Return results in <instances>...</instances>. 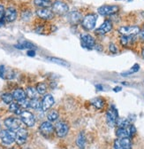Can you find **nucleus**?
<instances>
[{
  "label": "nucleus",
  "instance_id": "1",
  "mask_svg": "<svg viewBox=\"0 0 144 149\" xmlns=\"http://www.w3.org/2000/svg\"><path fill=\"white\" fill-rule=\"evenodd\" d=\"M96 21H97V15L95 13H89L82 18L81 24L85 30L90 31L95 29Z\"/></svg>",
  "mask_w": 144,
  "mask_h": 149
},
{
  "label": "nucleus",
  "instance_id": "2",
  "mask_svg": "<svg viewBox=\"0 0 144 149\" xmlns=\"http://www.w3.org/2000/svg\"><path fill=\"white\" fill-rule=\"evenodd\" d=\"M50 9L54 13V14H58V15H65L69 13L68 5L61 1V0H56V1L52 2Z\"/></svg>",
  "mask_w": 144,
  "mask_h": 149
},
{
  "label": "nucleus",
  "instance_id": "3",
  "mask_svg": "<svg viewBox=\"0 0 144 149\" xmlns=\"http://www.w3.org/2000/svg\"><path fill=\"white\" fill-rule=\"evenodd\" d=\"M54 129H55V133L58 138L61 139L67 135L69 132V125L65 121H59L58 123H56Z\"/></svg>",
  "mask_w": 144,
  "mask_h": 149
},
{
  "label": "nucleus",
  "instance_id": "4",
  "mask_svg": "<svg viewBox=\"0 0 144 149\" xmlns=\"http://www.w3.org/2000/svg\"><path fill=\"white\" fill-rule=\"evenodd\" d=\"M119 118L118 110L114 106H112L106 112V122L110 127H114L116 125L117 119Z\"/></svg>",
  "mask_w": 144,
  "mask_h": 149
},
{
  "label": "nucleus",
  "instance_id": "5",
  "mask_svg": "<svg viewBox=\"0 0 144 149\" xmlns=\"http://www.w3.org/2000/svg\"><path fill=\"white\" fill-rule=\"evenodd\" d=\"M39 130H40L41 134L45 138H50L54 134V132H55V129H54L53 124L49 121L43 122L40 125Z\"/></svg>",
  "mask_w": 144,
  "mask_h": 149
},
{
  "label": "nucleus",
  "instance_id": "6",
  "mask_svg": "<svg viewBox=\"0 0 144 149\" xmlns=\"http://www.w3.org/2000/svg\"><path fill=\"white\" fill-rule=\"evenodd\" d=\"M0 139H1L3 144L5 145H12L15 142V133L10 130H0Z\"/></svg>",
  "mask_w": 144,
  "mask_h": 149
},
{
  "label": "nucleus",
  "instance_id": "7",
  "mask_svg": "<svg viewBox=\"0 0 144 149\" xmlns=\"http://www.w3.org/2000/svg\"><path fill=\"white\" fill-rule=\"evenodd\" d=\"M119 11V6H110V5H104L100 6L97 9V12L102 16H110L117 13Z\"/></svg>",
  "mask_w": 144,
  "mask_h": 149
},
{
  "label": "nucleus",
  "instance_id": "8",
  "mask_svg": "<svg viewBox=\"0 0 144 149\" xmlns=\"http://www.w3.org/2000/svg\"><path fill=\"white\" fill-rule=\"evenodd\" d=\"M21 121L28 127H33L35 124V117L29 111L24 110L20 115Z\"/></svg>",
  "mask_w": 144,
  "mask_h": 149
},
{
  "label": "nucleus",
  "instance_id": "9",
  "mask_svg": "<svg viewBox=\"0 0 144 149\" xmlns=\"http://www.w3.org/2000/svg\"><path fill=\"white\" fill-rule=\"evenodd\" d=\"M141 31L138 26H122L119 27L118 32L121 36H136Z\"/></svg>",
  "mask_w": 144,
  "mask_h": 149
},
{
  "label": "nucleus",
  "instance_id": "10",
  "mask_svg": "<svg viewBox=\"0 0 144 149\" xmlns=\"http://www.w3.org/2000/svg\"><path fill=\"white\" fill-rule=\"evenodd\" d=\"M81 45L82 47L91 50L94 49L95 45H96V40L94 37L89 35V34H83L81 36Z\"/></svg>",
  "mask_w": 144,
  "mask_h": 149
},
{
  "label": "nucleus",
  "instance_id": "11",
  "mask_svg": "<svg viewBox=\"0 0 144 149\" xmlns=\"http://www.w3.org/2000/svg\"><path fill=\"white\" fill-rule=\"evenodd\" d=\"M28 132L26 129L24 128L18 129L15 133V141L17 145H19V146L24 145L28 140Z\"/></svg>",
  "mask_w": 144,
  "mask_h": 149
},
{
  "label": "nucleus",
  "instance_id": "12",
  "mask_svg": "<svg viewBox=\"0 0 144 149\" xmlns=\"http://www.w3.org/2000/svg\"><path fill=\"white\" fill-rule=\"evenodd\" d=\"M4 123H5V126L8 130L14 132V130H17L18 129L21 128V119L16 118V117H8L5 120Z\"/></svg>",
  "mask_w": 144,
  "mask_h": 149
},
{
  "label": "nucleus",
  "instance_id": "13",
  "mask_svg": "<svg viewBox=\"0 0 144 149\" xmlns=\"http://www.w3.org/2000/svg\"><path fill=\"white\" fill-rule=\"evenodd\" d=\"M35 13H37L38 18H40L41 20L43 21L52 20L54 18V15H55L50 8H38L37 12H35Z\"/></svg>",
  "mask_w": 144,
  "mask_h": 149
},
{
  "label": "nucleus",
  "instance_id": "14",
  "mask_svg": "<svg viewBox=\"0 0 144 149\" xmlns=\"http://www.w3.org/2000/svg\"><path fill=\"white\" fill-rule=\"evenodd\" d=\"M115 149H132V141L130 138L116 139L114 141Z\"/></svg>",
  "mask_w": 144,
  "mask_h": 149
},
{
  "label": "nucleus",
  "instance_id": "15",
  "mask_svg": "<svg viewBox=\"0 0 144 149\" xmlns=\"http://www.w3.org/2000/svg\"><path fill=\"white\" fill-rule=\"evenodd\" d=\"M67 20L72 25H77L81 22L82 15L78 11H72L67 13Z\"/></svg>",
  "mask_w": 144,
  "mask_h": 149
},
{
  "label": "nucleus",
  "instance_id": "16",
  "mask_svg": "<svg viewBox=\"0 0 144 149\" xmlns=\"http://www.w3.org/2000/svg\"><path fill=\"white\" fill-rule=\"evenodd\" d=\"M112 29V22L110 20H106L97 29H96L95 33L96 35L102 36V35H105L107 33H109Z\"/></svg>",
  "mask_w": 144,
  "mask_h": 149
},
{
  "label": "nucleus",
  "instance_id": "17",
  "mask_svg": "<svg viewBox=\"0 0 144 149\" xmlns=\"http://www.w3.org/2000/svg\"><path fill=\"white\" fill-rule=\"evenodd\" d=\"M55 103V100H54L53 96L51 94H46L44 95L43 100H42V110L43 112L48 111Z\"/></svg>",
  "mask_w": 144,
  "mask_h": 149
},
{
  "label": "nucleus",
  "instance_id": "18",
  "mask_svg": "<svg viewBox=\"0 0 144 149\" xmlns=\"http://www.w3.org/2000/svg\"><path fill=\"white\" fill-rule=\"evenodd\" d=\"M17 10L14 7H8L5 10V14L4 17L6 19V21L8 22H12L17 19Z\"/></svg>",
  "mask_w": 144,
  "mask_h": 149
},
{
  "label": "nucleus",
  "instance_id": "19",
  "mask_svg": "<svg viewBox=\"0 0 144 149\" xmlns=\"http://www.w3.org/2000/svg\"><path fill=\"white\" fill-rule=\"evenodd\" d=\"M12 97L13 99L18 102V101H21L24 99L27 98V95H26V91H24L22 88H17L15 89L13 91H12Z\"/></svg>",
  "mask_w": 144,
  "mask_h": 149
},
{
  "label": "nucleus",
  "instance_id": "20",
  "mask_svg": "<svg viewBox=\"0 0 144 149\" xmlns=\"http://www.w3.org/2000/svg\"><path fill=\"white\" fill-rule=\"evenodd\" d=\"M90 103L96 109H103L105 105V100L101 97H97V98H94L93 100H91Z\"/></svg>",
  "mask_w": 144,
  "mask_h": 149
},
{
  "label": "nucleus",
  "instance_id": "21",
  "mask_svg": "<svg viewBox=\"0 0 144 149\" xmlns=\"http://www.w3.org/2000/svg\"><path fill=\"white\" fill-rule=\"evenodd\" d=\"M134 42V36H121L120 44L124 47L130 46Z\"/></svg>",
  "mask_w": 144,
  "mask_h": 149
},
{
  "label": "nucleus",
  "instance_id": "22",
  "mask_svg": "<svg viewBox=\"0 0 144 149\" xmlns=\"http://www.w3.org/2000/svg\"><path fill=\"white\" fill-rule=\"evenodd\" d=\"M26 95H27V98H28L29 100H34V99H38L39 94L37 89L30 86L26 89Z\"/></svg>",
  "mask_w": 144,
  "mask_h": 149
},
{
  "label": "nucleus",
  "instance_id": "23",
  "mask_svg": "<svg viewBox=\"0 0 144 149\" xmlns=\"http://www.w3.org/2000/svg\"><path fill=\"white\" fill-rule=\"evenodd\" d=\"M34 4L38 8H50L51 6V0H34Z\"/></svg>",
  "mask_w": 144,
  "mask_h": 149
},
{
  "label": "nucleus",
  "instance_id": "24",
  "mask_svg": "<svg viewBox=\"0 0 144 149\" xmlns=\"http://www.w3.org/2000/svg\"><path fill=\"white\" fill-rule=\"evenodd\" d=\"M15 48L17 49H20V50H25V49H28V50H31V49H34L35 46L34 44L28 42V41H23V42H21L20 44L18 45H14Z\"/></svg>",
  "mask_w": 144,
  "mask_h": 149
},
{
  "label": "nucleus",
  "instance_id": "25",
  "mask_svg": "<svg viewBox=\"0 0 144 149\" xmlns=\"http://www.w3.org/2000/svg\"><path fill=\"white\" fill-rule=\"evenodd\" d=\"M9 111L12 112V113H14L16 115H19L20 116L23 110L21 107V106L18 104V102H12L9 105Z\"/></svg>",
  "mask_w": 144,
  "mask_h": 149
},
{
  "label": "nucleus",
  "instance_id": "26",
  "mask_svg": "<svg viewBox=\"0 0 144 149\" xmlns=\"http://www.w3.org/2000/svg\"><path fill=\"white\" fill-rule=\"evenodd\" d=\"M116 136L118 139H125V138H130L128 130L125 128H118L116 130Z\"/></svg>",
  "mask_w": 144,
  "mask_h": 149
},
{
  "label": "nucleus",
  "instance_id": "27",
  "mask_svg": "<svg viewBox=\"0 0 144 149\" xmlns=\"http://www.w3.org/2000/svg\"><path fill=\"white\" fill-rule=\"evenodd\" d=\"M86 136H85V133L83 132H81L77 137V139H76V145L80 147V148H84L85 146H86Z\"/></svg>",
  "mask_w": 144,
  "mask_h": 149
},
{
  "label": "nucleus",
  "instance_id": "28",
  "mask_svg": "<svg viewBox=\"0 0 144 149\" xmlns=\"http://www.w3.org/2000/svg\"><path fill=\"white\" fill-rule=\"evenodd\" d=\"M29 107L37 111L42 110V101H40L38 99L29 100Z\"/></svg>",
  "mask_w": 144,
  "mask_h": 149
},
{
  "label": "nucleus",
  "instance_id": "29",
  "mask_svg": "<svg viewBox=\"0 0 144 149\" xmlns=\"http://www.w3.org/2000/svg\"><path fill=\"white\" fill-rule=\"evenodd\" d=\"M130 122L128 119L127 118H120L119 117L117 119V122H116V125L118 126V128H125L127 129L130 125Z\"/></svg>",
  "mask_w": 144,
  "mask_h": 149
},
{
  "label": "nucleus",
  "instance_id": "30",
  "mask_svg": "<svg viewBox=\"0 0 144 149\" xmlns=\"http://www.w3.org/2000/svg\"><path fill=\"white\" fill-rule=\"evenodd\" d=\"M50 61L53 62V63H56L59 66H62V67H65V68H68L70 65L68 62H66L65 61L62 60V59H59V58H57V57H48L47 58Z\"/></svg>",
  "mask_w": 144,
  "mask_h": 149
},
{
  "label": "nucleus",
  "instance_id": "31",
  "mask_svg": "<svg viewBox=\"0 0 144 149\" xmlns=\"http://www.w3.org/2000/svg\"><path fill=\"white\" fill-rule=\"evenodd\" d=\"M59 117V112L57 110H51V111L49 112L48 115H47V119L50 123L58 121Z\"/></svg>",
  "mask_w": 144,
  "mask_h": 149
},
{
  "label": "nucleus",
  "instance_id": "32",
  "mask_svg": "<svg viewBox=\"0 0 144 149\" xmlns=\"http://www.w3.org/2000/svg\"><path fill=\"white\" fill-rule=\"evenodd\" d=\"M35 89H37L39 95H44L48 90V86L45 83H38Z\"/></svg>",
  "mask_w": 144,
  "mask_h": 149
},
{
  "label": "nucleus",
  "instance_id": "33",
  "mask_svg": "<svg viewBox=\"0 0 144 149\" xmlns=\"http://www.w3.org/2000/svg\"><path fill=\"white\" fill-rule=\"evenodd\" d=\"M1 100H3L4 103L7 104V105H10L12 102H13V97H12V93H9V92H6V93H3L1 95Z\"/></svg>",
  "mask_w": 144,
  "mask_h": 149
},
{
  "label": "nucleus",
  "instance_id": "34",
  "mask_svg": "<svg viewBox=\"0 0 144 149\" xmlns=\"http://www.w3.org/2000/svg\"><path fill=\"white\" fill-rule=\"evenodd\" d=\"M139 69H140V66H139V64H134L128 71H127V72H125V73H122V76H129V74H134V73H136L137 71H139Z\"/></svg>",
  "mask_w": 144,
  "mask_h": 149
},
{
  "label": "nucleus",
  "instance_id": "35",
  "mask_svg": "<svg viewBox=\"0 0 144 149\" xmlns=\"http://www.w3.org/2000/svg\"><path fill=\"white\" fill-rule=\"evenodd\" d=\"M18 104L21 106V108L23 109H26V108H28L29 107V100L28 99H24L21 101H18Z\"/></svg>",
  "mask_w": 144,
  "mask_h": 149
},
{
  "label": "nucleus",
  "instance_id": "36",
  "mask_svg": "<svg viewBox=\"0 0 144 149\" xmlns=\"http://www.w3.org/2000/svg\"><path fill=\"white\" fill-rule=\"evenodd\" d=\"M127 130L129 132V137H130V139H132L134 136V134L136 133V128L134 127V124H130L129 127L127 128Z\"/></svg>",
  "mask_w": 144,
  "mask_h": 149
},
{
  "label": "nucleus",
  "instance_id": "37",
  "mask_svg": "<svg viewBox=\"0 0 144 149\" xmlns=\"http://www.w3.org/2000/svg\"><path fill=\"white\" fill-rule=\"evenodd\" d=\"M31 12L30 11H24L22 12V14H21V18L23 19V20L25 21H28L29 20V19L31 18Z\"/></svg>",
  "mask_w": 144,
  "mask_h": 149
},
{
  "label": "nucleus",
  "instance_id": "38",
  "mask_svg": "<svg viewBox=\"0 0 144 149\" xmlns=\"http://www.w3.org/2000/svg\"><path fill=\"white\" fill-rule=\"evenodd\" d=\"M109 51H110L112 53L116 54V53L118 52V48H117V46H116L114 44L111 43V44L109 45Z\"/></svg>",
  "mask_w": 144,
  "mask_h": 149
},
{
  "label": "nucleus",
  "instance_id": "39",
  "mask_svg": "<svg viewBox=\"0 0 144 149\" xmlns=\"http://www.w3.org/2000/svg\"><path fill=\"white\" fill-rule=\"evenodd\" d=\"M6 68L5 66H0V77L2 78H6Z\"/></svg>",
  "mask_w": 144,
  "mask_h": 149
},
{
  "label": "nucleus",
  "instance_id": "40",
  "mask_svg": "<svg viewBox=\"0 0 144 149\" xmlns=\"http://www.w3.org/2000/svg\"><path fill=\"white\" fill-rule=\"evenodd\" d=\"M5 7L3 5H0V19H2L4 17V14H5Z\"/></svg>",
  "mask_w": 144,
  "mask_h": 149
},
{
  "label": "nucleus",
  "instance_id": "41",
  "mask_svg": "<svg viewBox=\"0 0 144 149\" xmlns=\"http://www.w3.org/2000/svg\"><path fill=\"white\" fill-rule=\"evenodd\" d=\"M27 54H28V56H29V57H34V56H35V51L33 50V49L28 50Z\"/></svg>",
  "mask_w": 144,
  "mask_h": 149
},
{
  "label": "nucleus",
  "instance_id": "42",
  "mask_svg": "<svg viewBox=\"0 0 144 149\" xmlns=\"http://www.w3.org/2000/svg\"><path fill=\"white\" fill-rule=\"evenodd\" d=\"M139 36H140V38L141 39V40H143L144 41V29L143 30H141L140 32H139Z\"/></svg>",
  "mask_w": 144,
  "mask_h": 149
},
{
  "label": "nucleus",
  "instance_id": "43",
  "mask_svg": "<svg viewBox=\"0 0 144 149\" xmlns=\"http://www.w3.org/2000/svg\"><path fill=\"white\" fill-rule=\"evenodd\" d=\"M6 19H5V17H3L2 19H0V27H3L5 24H6Z\"/></svg>",
  "mask_w": 144,
  "mask_h": 149
},
{
  "label": "nucleus",
  "instance_id": "44",
  "mask_svg": "<svg viewBox=\"0 0 144 149\" xmlns=\"http://www.w3.org/2000/svg\"><path fill=\"white\" fill-rule=\"evenodd\" d=\"M96 50H97V51H99V52H102V46L101 45H96H96H95V47H94Z\"/></svg>",
  "mask_w": 144,
  "mask_h": 149
},
{
  "label": "nucleus",
  "instance_id": "45",
  "mask_svg": "<svg viewBox=\"0 0 144 149\" xmlns=\"http://www.w3.org/2000/svg\"><path fill=\"white\" fill-rule=\"evenodd\" d=\"M96 88L98 91H102V90H103V86H102L101 84H96Z\"/></svg>",
  "mask_w": 144,
  "mask_h": 149
},
{
  "label": "nucleus",
  "instance_id": "46",
  "mask_svg": "<svg viewBox=\"0 0 144 149\" xmlns=\"http://www.w3.org/2000/svg\"><path fill=\"white\" fill-rule=\"evenodd\" d=\"M121 90H122V88H121V87H119H119H115V88H114V91H116V92H117V91H120Z\"/></svg>",
  "mask_w": 144,
  "mask_h": 149
},
{
  "label": "nucleus",
  "instance_id": "47",
  "mask_svg": "<svg viewBox=\"0 0 144 149\" xmlns=\"http://www.w3.org/2000/svg\"><path fill=\"white\" fill-rule=\"evenodd\" d=\"M141 56H142V58H143V60H144V46H143V48H142V50H141Z\"/></svg>",
  "mask_w": 144,
  "mask_h": 149
},
{
  "label": "nucleus",
  "instance_id": "48",
  "mask_svg": "<svg viewBox=\"0 0 144 149\" xmlns=\"http://www.w3.org/2000/svg\"><path fill=\"white\" fill-rule=\"evenodd\" d=\"M11 149H16V148H11Z\"/></svg>",
  "mask_w": 144,
  "mask_h": 149
},
{
  "label": "nucleus",
  "instance_id": "49",
  "mask_svg": "<svg viewBox=\"0 0 144 149\" xmlns=\"http://www.w3.org/2000/svg\"><path fill=\"white\" fill-rule=\"evenodd\" d=\"M79 149H84V148H79Z\"/></svg>",
  "mask_w": 144,
  "mask_h": 149
}]
</instances>
